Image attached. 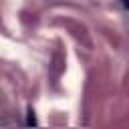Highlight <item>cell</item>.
<instances>
[{"label":"cell","mask_w":129,"mask_h":129,"mask_svg":"<svg viewBox=\"0 0 129 129\" xmlns=\"http://www.w3.org/2000/svg\"><path fill=\"white\" fill-rule=\"evenodd\" d=\"M28 125H36V119H34V115H32V109L28 111V121H26Z\"/></svg>","instance_id":"1"},{"label":"cell","mask_w":129,"mask_h":129,"mask_svg":"<svg viewBox=\"0 0 129 129\" xmlns=\"http://www.w3.org/2000/svg\"><path fill=\"white\" fill-rule=\"evenodd\" d=\"M123 6H125V8H129V0H123Z\"/></svg>","instance_id":"2"}]
</instances>
